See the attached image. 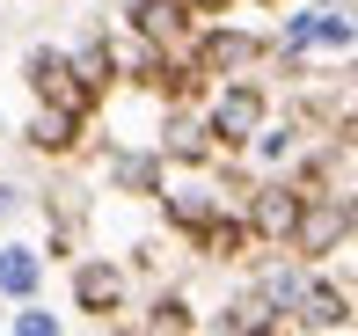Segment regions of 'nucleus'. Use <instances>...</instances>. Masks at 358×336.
Listing matches in <instances>:
<instances>
[{"label": "nucleus", "instance_id": "2", "mask_svg": "<svg viewBox=\"0 0 358 336\" xmlns=\"http://www.w3.org/2000/svg\"><path fill=\"white\" fill-rule=\"evenodd\" d=\"M22 73H29V88H37V103L66 110V117H88V110H95V88L73 73V59H66V52H29V59H22Z\"/></svg>", "mask_w": 358, "mask_h": 336}, {"label": "nucleus", "instance_id": "5", "mask_svg": "<svg viewBox=\"0 0 358 336\" xmlns=\"http://www.w3.org/2000/svg\"><path fill=\"white\" fill-rule=\"evenodd\" d=\"M37 285H44V256L22 249V242H8V249H0V293H8V300H29Z\"/></svg>", "mask_w": 358, "mask_h": 336}, {"label": "nucleus", "instance_id": "6", "mask_svg": "<svg viewBox=\"0 0 358 336\" xmlns=\"http://www.w3.org/2000/svg\"><path fill=\"white\" fill-rule=\"evenodd\" d=\"M73 293H80V307H88V314H110V307L124 300V278H117L110 263H88V270L73 278Z\"/></svg>", "mask_w": 358, "mask_h": 336}, {"label": "nucleus", "instance_id": "11", "mask_svg": "<svg viewBox=\"0 0 358 336\" xmlns=\"http://www.w3.org/2000/svg\"><path fill=\"white\" fill-rule=\"evenodd\" d=\"M15 336H59V314H44V307H22V314H15Z\"/></svg>", "mask_w": 358, "mask_h": 336}, {"label": "nucleus", "instance_id": "10", "mask_svg": "<svg viewBox=\"0 0 358 336\" xmlns=\"http://www.w3.org/2000/svg\"><path fill=\"white\" fill-rule=\"evenodd\" d=\"M139 29L146 37H183V8L176 0H139Z\"/></svg>", "mask_w": 358, "mask_h": 336}, {"label": "nucleus", "instance_id": "9", "mask_svg": "<svg viewBox=\"0 0 358 336\" xmlns=\"http://www.w3.org/2000/svg\"><path fill=\"white\" fill-rule=\"evenodd\" d=\"M300 322H315V329H344V322H351V300L329 293V285H315V293H300Z\"/></svg>", "mask_w": 358, "mask_h": 336}, {"label": "nucleus", "instance_id": "7", "mask_svg": "<svg viewBox=\"0 0 358 336\" xmlns=\"http://www.w3.org/2000/svg\"><path fill=\"white\" fill-rule=\"evenodd\" d=\"M73 132H80V117H66V110H37L29 147H37V154H73Z\"/></svg>", "mask_w": 358, "mask_h": 336}, {"label": "nucleus", "instance_id": "1", "mask_svg": "<svg viewBox=\"0 0 358 336\" xmlns=\"http://www.w3.org/2000/svg\"><path fill=\"white\" fill-rule=\"evenodd\" d=\"M351 242V205L344 198H300V219H292V234H285V249L292 256H329V249H344Z\"/></svg>", "mask_w": 358, "mask_h": 336}, {"label": "nucleus", "instance_id": "8", "mask_svg": "<svg viewBox=\"0 0 358 336\" xmlns=\"http://www.w3.org/2000/svg\"><path fill=\"white\" fill-rule=\"evenodd\" d=\"M292 219H300V190L271 183V190H264V205H256V234H292Z\"/></svg>", "mask_w": 358, "mask_h": 336}, {"label": "nucleus", "instance_id": "4", "mask_svg": "<svg viewBox=\"0 0 358 336\" xmlns=\"http://www.w3.org/2000/svg\"><path fill=\"white\" fill-rule=\"evenodd\" d=\"M285 52H351V15L344 8H315L285 29Z\"/></svg>", "mask_w": 358, "mask_h": 336}, {"label": "nucleus", "instance_id": "3", "mask_svg": "<svg viewBox=\"0 0 358 336\" xmlns=\"http://www.w3.org/2000/svg\"><path fill=\"white\" fill-rule=\"evenodd\" d=\"M264 110H271V103H264V88H256V81H234V88H227L220 103H213L205 132H213L220 147H249V139L264 132Z\"/></svg>", "mask_w": 358, "mask_h": 336}]
</instances>
